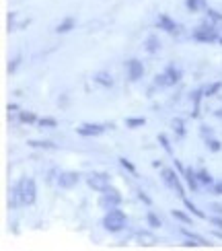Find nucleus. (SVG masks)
I'll return each mask as SVG.
<instances>
[{
    "label": "nucleus",
    "instance_id": "1",
    "mask_svg": "<svg viewBox=\"0 0 222 251\" xmlns=\"http://www.w3.org/2000/svg\"><path fill=\"white\" fill-rule=\"evenodd\" d=\"M13 194L19 198L21 206H35L37 202V183L33 177H21L13 185Z\"/></svg>",
    "mask_w": 222,
    "mask_h": 251
},
{
    "label": "nucleus",
    "instance_id": "2",
    "mask_svg": "<svg viewBox=\"0 0 222 251\" xmlns=\"http://www.w3.org/2000/svg\"><path fill=\"white\" fill-rule=\"evenodd\" d=\"M101 226H103L107 233L118 235V233L123 231L125 226H128V214H125L123 210H120V208L107 210V212L103 214V218H101Z\"/></svg>",
    "mask_w": 222,
    "mask_h": 251
},
{
    "label": "nucleus",
    "instance_id": "3",
    "mask_svg": "<svg viewBox=\"0 0 222 251\" xmlns=\"http://www.w3.org/2000/svg\"><path fill=\"white\" fill-rule=\"evenodd\" d=\"M181 78H183V70L179 68L175 62H169V64L165 66V70L158 72V75L154 76V85L161 87V89H169V87H175Z\"/></svg>",
    "mask_w": 222,
    "mask_h": 251
},
{
    "label": "nucleus",
    "instance_id": "4",
    "mask_svg": "<svg viewBox=\"0 0 222 251\" xmlns=\"http://www.w3.org/2000/svg\"><path fill=\"white\" fill-rule=\"evenodd\" d=\"M181 177H183V175L179 173V171H175V169H171V167H163V169H161V179H163V183L183 200V198H185V187H183V183H181Z\"/></svg>",
    "mask_w": 222,
    "mask_h": 251
},
{
    "label": "nucleus",
    "instance_id": "5",
    "mask_svg": "<svg viewBox=\"0 0 222 251\" xmlns=\"http://www.w3.org/2000/svg\"><path fill=\"white\" fill-rule=\"evenodd\" d=\"M122 202H123V196H122V192L118 190V187H113V185L107 187L105 192H101L99 198H97V206L101 208L103 212L113 210V208H120Z\"/></svg>",
    "mask_w": 222,
    "mask_h": 251
},
{
    "label": "nucleus",
    "instance_id": "6",
    "mask_svg": "<svg viewBox=\"0 0 222 251\" xmlns=\"http://www.w3.org/2000/svg\"><path fill=\"white\" fill-rule=\"evenodd\" d=\"M192 39H194V41H199V44H218L220 33H218L216 25H212V23L208 21V23L197 25V27L192 31Z\"/></svg>",
    "mask_w": 222,
    "mask_h": 251
},
{
    "label": "nucleus",
    "instance_id": "7",
    "mask_svg": "<svg viewBox=\"0 0 222 251\" xmlns=\"http://www.w3.org/2000/svg\"><path fill=\"white\" fill-rule=\"evenodd\" d=\"M87 185L91 187L93 192L101 194V192L107 190V187H111V177H109V173H105V171H91L87 175Z\"/></svg>",
    "mask_w": 222,
    "mask_h": 251
},
{
    "label": "nucleus",
    "instance_id": "8",
    "mask_svg": "<svg viewBox=\"0 0 222 251\" xmlns=\"http://www.w3.org/2000/svg\"><path fill=\"white\" fill-rule=\"evenodd\" d=\"M80 173L78 171H60L56 175V185L60 190H72V187H76L80 183Z\"/></svg>",
    "mask_w": 222,
    "mask_h": 251
},
{
    "label": "nucleus",
    "instance_id": "9",
    "mask_svg": "<svg viewBox=\"0 0 222 251\" xmlns=\"http://www.w3.org/2000/svg\"><path fill=\"white\" fill-rule=\"evenodd\" d=\"M107 128H113V126H103V124H80L76 128V134L82 136V138H97V136H103L107 132Z\"/></svg>",
    "mask_w": 222,
    "mask_h": 251
},
{
    "label": "nucleus",
    "instance_id": "10",
    "mask_svg": "<svg viewBox=\"0 0 222 251\" xmlns=\"http://www.w3.org/2000/svg\"><path fill=\"white\" fill-rule=\"evenodd\" d=\"M123 66H125V75H128V80L130 82H138L144 76V64H142V60L130 58V60H125Z\"/></svg>",
    "mask_w": 222,
    "mask_h": 251
},
{
    "label": "nucleus",
    "instance_id": "11",
    "mask_svg": "<svg viewBox=\"0 0 222 251\" xmlns=\"http://www.w3.org/2000/svg\"><path fill=\"white\" fill-rule=\"evenodd\" d=\"M156 29L165 31V33H169V35L179 33V25H177V21H175L171 15H167V13H161V15H158V19H156Z\"/></svg>",
    "mask_w": 222,
    "mask_h": 251
},
{
    "label": "nucleus",
    "instance_id": "12",
    "mask_svg": "<svg viewBox=\"0 0 222 251\" xmlns=\"http://www.w3.org/2000/svg\"><path fill=\"white\" fill-rule=\"evenodd\" d=\"M93 82H95V85H99V87H103V89H111V87L115 85L113 76L109 75L107 70H99V72H95V75H93Z\"/></svg>",
    "mask_w": 222,
    "mask_h": 251
},
{
    "label": "nucleus",
    "instance_id": "13",
    "mask_svg": "<svg viewBox=\"0 0 222 251\" xmlns=\"http://www.w3.org/2000/svg\"><path fill=\"white\" fill-rule=\"evenodd\" d=\"M183 179H185V183H187V187L192 190L194 194L196 192H199V181H197V175H196V169H192V167H185V171H183Z\"/></svg>",
    "mask_w": 222,
    "mask_h": 251
},
{
    "label": "nucleus",
    "instance_id": "14",
    "mask_svg": "<svg viewBox=\"0 0 222 251\" xmlns=\"http://www.w3.org/2000/svg\"><path fill=\"white\" fill-rule=\"evenodd\" d=\"M144 50H146V54H158V50H161V39H158V35L150 33V35H146L144 39Z\"/></svg>",
    "mask_w": 222,
    "mask_h": 251
},
{
    "label": "nucleus",
    "instance_id": "15",
    "mask_svg": "<svg viewBox=\"0 0 222 251\" xmlns=\"http://www.w3.org/2000/svg\"><path fill=\"white\" fill-rule=\"evenodd\" d=\"M196 175H197V181H199V185H202V187H212L216 183L212 173H210L208 169H197Z\"/></svg>",
    "mask_w": 222,
    "mask_h": 251
},
{
    "label": "nucleus",
    "instance_id": "16",
    "mask_svg": "<svg viewBox=\"0 0 222 251\" xmlns=\"http://www.w3.org/2000/svg\"><path fill=\"white\" fill-rule=\"evenodd\" d=\"M183 206H185L187 210H189V214H194L196 218H199V221H208V214L199 210V208H197V206H196L192 200H187V198H183Z\"/></svg>",
    "mask_w": 222,
    "mask_h": 251
},
{
    "label": "nucleus",
    "instance_id": "17",
    "mask_svg": "<svg viewBox=\"0 0 222 251\" xmlns=\"http://www.w3.org/2000/svg\"><path fill=\"white\" fill-rule=\"evenodd\" d=\"M74 25H76V21H74L72 17H66L64 21H60V23L56 25V33L58 35H64V33H68V31L74 29Z\"/></svg>",
    "mask_w": 222,
    "mask_h": 251
},
{
    "label": "nucleus",
    "instance_id": "18",
    "mask_svg": "<svg viewBox=\"0 0 222 251\" xmlns=\"http://www.w3.org/2000/svg\"><path fill=\"white\" fill-rule=\"evenodd\" d=\"M31 149H41V151H58V144H54L51 140H29L27 142Z\"/></svg>",
    "mask_w": 222,
    "mask_h": 251
},
{
    "label": "nucleus",
    "instance_id": "19",
    "mask_svg": "<svg viewBox=\"0 0 222 251\" xmlns=\"http://www.w3.org/2000/svg\"><path fill=\"white\" fill-rule=\"evenodd\" d=\"M185 8L189 13H202L208 8V2L206 0H185Z\"/></svg>",
    "mask_w": 222,
    "mask_h": 251
},
{
    "label": "nucleus",
    "instance_id": "20",
    "mask_svg": "<svg viewBox=\"0 0 222 251\" xmlns=\"http://www.w3.org/2000/svg\"><path fill=\"white\" fill-rule=\"evenodd\" d=\"M146 225L150 226L152 231H156V228H161V226H163V221H161V216H158L156 212L148 210V212H146Z\"/></svg>",
    "mask_w": 222,
    "mask_h": 251
},
{
    "label": "nucleus",
    "instance_id": "21",
    "mask_svg": "<svg viewBox=\"0 0 222 251\" xmlns=\"http://www.w3.org/2000/svg\"><path fill=\"white\" fill-rule=\"evenodd\" d=\"M179 231H181V235L183 237H189V239H194V241H197L199 243V247H210V245H212V243H210L208 241V239H204V237H199V235H196L194 231H187V228H179Z\"/></svg>",
    "mask_w": 222,
    "mask_h": 251
},
{
    "label": "nucleus",
    "instance_id": "22",
    "mask_svg": "<svg viewBox=\"0 0 222 251\" xmlns=\"http://www.w3.org/2000/svg\"><path fill=\"white\" fill-rule=\"evenodd\" d=\"M19 122L31 126V124H37L39 118H37V113H35V111H19Z\"/></svg>",
    "mask_w": 222,
    "mask_h": 251
},
{
    "label": "nucleus",
    "instance_id": "23",
    "mask_svg": "<svg viewBox=\"0 0 222 251\" xmlns=\"http://www.w3.org/2000/svg\"><path fill=\"white\" fill-rule=\"evenodd\" d=\"M171 128H173V132H175L177 138H185V122H183L181 118H173Z\"/></svg>",
    "mask_w": 222,
    "mask_h": 251
},
{
    "label": "nucleus",
    "instance_id": "24",
    "mask_svg": "<svg viewBox=\"0 0 222 251\" xmlns=\"http://www.w3.org/2000/svg\"><path fill=\"white\" fill-rule=\"evenodd\" d=\"M171 216L175 218V221H179V223H183V225H192L194 226V218H192V214H187V212H183V210H171Z\"/></svg>",
    "mask_w": 222,
    "mask_h": 251
},
{
    "label": "nucleus",
    "instance_id": "25",
    "mask_svg": "<svg viewBox=\"0 0 222 251\" xmlns=\"http://www.w3.org/2000/svg\"><path fill=\"white\" fill-rule=\"evenodd\" d=\"M220 91H222V82H220V80H216V82H210L208 87H204V97H206V99H210V97H216Z\"/></svg>",
    "mask_w": 222,
    "mask_h": 251
},
{
    "label": "nucleus",
    "instance_id": "26",
    "mask_svg": "<svg viewBox=\"0 0 222 251\" xmlns=\"http://www.w3.org/2000/svg\"><path fill=\"white\" fill-rule=\"evenodd\" d=\"M37 126H39L41 130H54V128H58V120L56 118H49V116H44V118H39Z\"/></svg>",
    "mask_w": 222,
    "mask_h": 251
},
{
    "label": "nucleus",
    "instance_id": "27",
    "mask_svg": "<svg viewBox=\"0 0 222 251\" xmlns=\"http://www.w3.org/2000/svg\"><path fill=\"white\" fill-rule=\"evenodd\" d=\"M156 140H158V144L163 146V151H165V152H167V154H169V156H171V159H173V156H175V152H173L171 140L167 138V134H158V136H156Z\"/></svg>",
    "mask_w": 222,
    "mask_h": 251
},
{
    "label": "nucleus",
    "instance_id": "28",
    "mask_svg": "<svg viewBox=\"0 0 222 251\" xmlns=\"http://www.w3.org/2000/svg\"><path fill=\"white\" fill-rule=\"evenodd\" d=\"M202 97H204V89H196V91L192 93V101H194V118L199 116V101H202Z\"/></svg>",
    "mask_w": 222,
    "mask_h": 251
},
{
    "label": "nucleus",
    "instance_id": "29",
    "mask_svg": "<svg viewBox=\"0 0 222 251\" xmlns=\"http://www.w3.org/2000/svg\"><path fill=\"white\" fill-rule=\"evenodd\" d=\"M125 128L130 130H136V128H142V126H146V118H125Z\"/></svg>",
    "mask_w": 222,
    "mask_h": 251
},
{
    "label": "nucleus",
    "instance_id": "30",
    "mask_svg": "<svg viewBox=\"0 0 222 251\" xmlns=\"http://www.w3.org/2000/svg\"><path fill=\"white\" fill-rule=\"evenodd\" d=\"M136 237H138L140 245H154V243H156V237H154V235H150V233H146V231H140Z\"/></svg>",
    "mask_w": 222,
    "mask_h": 251
},
{
    "label": "nucleus",
    "instance_id": "31",
    "mask_svg": "<svg viewBox=\"0 0 222 251\" xmlns=\"http://www.w3.org/2000/svg\"><path fill=\"white\" fill-rule=\"evenodd\" d=\"M206 17H208V21H210V23H212V25H216V23H222V13H218V10L216 8H206Z\"/></svg>",
    "mask_w": 222,
    "mask_h": 251
},
{
    "label": "nucleus",
    "instance_id": "32",
    "mask_svg": "<svg viewBox=\"0 0 222 251\" xmlns=\"http://www.w3.org/2000/svg\"><path fill=\"white\" fill-rule=\"evenodd\" d=\"M206 149H208L210 152H220L222 144H220V140L214 138V136H210V138H206Z\"/></svg>",
    "mask_w": 222,
    "mask_h": 251
},
{
    "label": "nucleus",
    "instance_id": "33",
    "mask_svg": "<svg viewBox=\"0 0 222 251\" xmlns=\"http://www.w3.org/2000/svg\"><path fill=\"white\" fill-rule=\"evenodd\" d=\"M118 161H120V165H122V167H123V169L128 171V173H132V175H138V171H136V165H134L130 159H125V156H120Z\"/></svg>",
    "mask_w": 222,
    "mask_h": 251
},
{
    "label": "nucleus",
    "instance_id": "34",
    "mask_svg": "<svg viewBox=\"0 0 222 251\" xmlns=\"http://www.w3.org/2000/svg\"><path fill=\"white\" fill-rule=\"evenodd\" d=\"M136 198L142 202V204H146V206H152V198L148 196L146 192H142V190H136Z\"/></svg>",
    "mask_w": 222,
    "mask_h": 251
},
{
    "label": "nucleus",
    "instance_id": "35",
    "mask_svg": "<svg viewBox=\"0 0 222 251\" xmlns=\"http://www.w3.org/2000/svg\"><path fill=\"white\" fill-rule=\"evenodd\" d=\"M19 64H21V56H17V58L10 60V64H8V72H10V75H13V72L19 68Z\"/></svg>",
    "mask_w": 222,
    "mask_h": 251
},
{
    "label": "nucleus",
    "instance_id": "36",
    "mask_svg": "<svg viewBox=\"0 0 222 251\" xmlns=\"http://www.w3.org/2000/svg\"><path fill=\"white\" fill-rule=\"evenodd\" d=\"M199 134H202V136H204V140H206V138H210V136H214V132H212V130H210V128H208V126H199Z\"/></svg>",
    "mask_w": 222,
    "mask_h": 251
},
{
    "label": "nucleus",
    "instance_id": "37",
    "mask_svg": "<svg viewBox=\"0 0 222 251\" xmlns=\"http://www.w3.org/2000/svg\"><path fill=\"white\" fill-rule=\"evenodd\" d=\"M208 221H210V225H214L216 228H222V216H210Z\"/></svg>",
    "mask_w": 222,
    "mask_h": 251
},
{
    "label": "nucleus",
    "instance_id": "38",
    "mask_svg": "<svg viewBox=\"0 0 222 251\" xmlns=\"http://www.w3.org/2000/svg\"><path fill=\"white\" fill-rule=\"evenodd\" d=\"M212 194H214V196H222V181H216V183L212 185Z\"/></svg>",
    "mask_w": 222,
    "mask_h": 251
},
{
    "label": "nucleus",
    "instance_id": "39",
    "mask_svg": "<svg viewBox=\"0 0 222 251\" xmlns=\"http://www.w3.org/2000/svg\"><path fill=\"white\" fill-rule=\"evenodd\" d=\"M152 167H154V169H163V165H161V161H154V163H152Z\"/></svg>",
    "mask_w": 222,
    "mask_h": 251
},
{
    "label": "nucleus",
    "instance_id": "40",
    "mask_svg": "<svg viewBox=\"0 0 222 251\" xmlns=\"http://www.w3.org/2000/svg\"><path fill=\"white\" fill-rule=\"evenodd\" d=\"M214 116H216V118H218V120H222V107H220V109H216V111H214Z\"/></svg>",
    "mask_w": 222,
    "mask_h": 251
},
{
    "label": "nucleus",
    "instance_id": "41",
    "mask_svg": "<svg viewBox=\"0 0 222 251\" xmlns=\"http://www.w3.org/2000/svg\"><path fill=\"white\" fill-rule=\"evenodd\" d=\"M6 109H8V111H17V109H19V107H17V105H15V103H13V105H8V107H6Z\"/></svg>",
    "mask_w": 222,
    "mask_h": 251
},
{
    "label": "nucleus",
    "instance_id": "42",
    "mask_svg": "<svg viewBox=\"0 0 222 251\" xmlns=\"http://www.w3.org/2000/svg\"><path fill=\"white\" fill-rule=\"evenodd\" d=\"M218 44H220V46H222V35H220V39H218Z\"/></svg>",
    "mask_w": 222,
    "mask_h": 251
}]
</instances>
